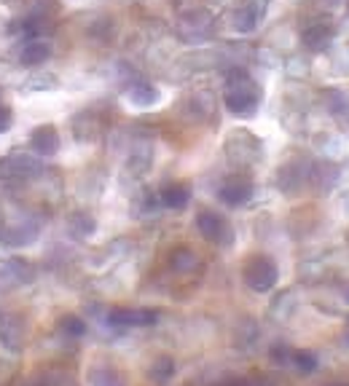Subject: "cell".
<instances>
[{"label":"cell","mask_w":349,"mask_h":386,"mask_svg":"<svg viewBox=\"0 0 349 386\" xmlns=\"http://www.w3.org/2000/svg\"><path fill=\"white\" fill-rule=\"evenodd\" d=\"M244 282L253 287V290H271L274 282H277V266L268 260V258H253L247 266H244Z\"/></svg>","instance_id":"2"},{"label":"cell","mask_w":349,"mask_h":386,"mask_svg":"<svg viewBox=\"0 0 349 386\" xmlns=\"http://www.w3.org/2000/svg\"><path fill=\"white\" fill-rule=\"evenodd\" d=\"M54 83H57V78H49V76H40V78H32V80H27V89L32 86V89H52Z\"/></svg>","instance_id":"11"},{"label":"cell","mask_w":349,"mask_h":386,"mask_svg":"<svg viewBox=\"0 0 349 386\" xmlns=\"http://www.w3.org/2000/svg\"><path fill=\"white\" fill-rule=\"evenodd\" d=\"M304 46L312 49V52H325L333 40V27L331 25H312L304 30Z\"/></svg>","instance_id":"4"},{"label":"cell","mask_w":349,"mask_h":386,"mask_svg":"<svg viewBox=\"0 0 349 386\" xmlns=\"http://www.w3.org/2000/svg\"><path fill=\"white\" fill-rule=\"evenodd\" d=\"M250 196V186L244 180H231L226 186L220 188V199L226 204H242V201Z\"/></svg>","instance_id":"8"},{"label":"cell","mask_w":349,"mask_h":386,"mask_svg":"<svg viewBox=\"0 0 349 386\" xmlns=\"http://www.w3.org/2000/svg\"><path fill=\"white\" fill-rule=\"evenodd\" d=\"M30 147L40 153V156H49V153H57V147H59V134L54 126H38L32 137H30Z\"/></svg>","instance_id":"3"},{"label":"cell","mask_w":349,"mask_h":386,"mask_svg":"<svg viewBox=\"0 0 349 386\" xmlns=\"http://www.w3.org/2000/svg\"><path fill=\"white\" fill-rule=\"evenodd\" d=\"M11 107L0 105V132H8V126H11Z\"/></svg>","instance_id":"12"},{"label":"cell","mask_w":349,"mask_h":386,"mask_svg":"<svg viewBox=\"0 0 349 386\" xmlns=\"http://www.w3.org/2000/svg\"><path fill=\"white\" fill-rule=\"evenodd\" d=\"M124 99L134 107H150L159 102V89L156 86H150V83H134L126 89L124 94Z\"/></svg>","instance_id":"5"},{"label":"cell","mask_w":349,"mask_h":386,"mask_svg":"<svg viewBox=\"0 0 349 386\" xmlns=\"http://www.w3.org/2000/svg\"><path fill=\"white\" fill-rule=\"evenodd\" d=\"M65 330H70V333H83V322H81L78 317H67Z\"/></svg>","instance_id":"13"},{"label":"cell","mask_w":349,"mask_h":386,"mask_svg":"<svg viewBox=\"0 0 349 386\" xmlns=\"http://www.w3.org/2000/svg\"><path fill=\"white\" fill-rule=\"evenodd\" d=\"M261 102V92L244 73H231L226 89V107L234 116H250Z\"/></svg>","instance_id":"1"},{"label":"cell","mask_w":349,"mask_h":386,"mask_svg":"<svg viewBox=\"0 0 349 386\" xmlns=\"http://www.w3.org/2000/svg\"><path fill=\"white\" fill-rule=\"evenodd\" d=\"M49 56H52V46H49V43H43V40H30L25 49H22V54H19L22 65H27V67L43 65Z\"/></svg>","instance_id":"6"},{"label":"cell","mask_w":349,"mask_h":386,"mask_svg":"<svg viewBox=\"0 0 349 386\" xmlns=\"http://www.w3.org/2000/svg\"><path fill=\"white\" fill-rule=\"evenodd\" d=\"M196 226H199L201 236H207V239H213V241H218L220 239V234H223V220H220L215 212H201L199 220H196Z\"/></svg>","instance_id":"7"},{"label":"cell","mask_w":349,"mask_h":386,"mask_svg":"<svg viewBox=\"0 0 349 386\" xmlns=\"http://www.w3.org/2000/svg\"><path fill=\"white\" fill-rule=\"evenodd\" d=\"M234 22H237V30H239V32H250V30H255L258 16L253 13V8H244V11H239L234 16Z\"/></svg>","instance_id":"10"},{"label":"cell","mask_w":349,"mask_h":386,"mask_svg":"<svg viewBox=\"0 0 349 386\" xmlns=\"http://www.w3.org/2000/svg\"><path fill=\"white\" fill-rule=\"evenodd\" d=\"M188 196H191V191H188L186 186H170V188H164L161 201H164L167 207H172V210H180V207L188 204Z\"/></svg>","instance_id":"9"},{"label":"cell","mask_w":349,"mask_h":386,"mask_svg":"<svg viewBox=\"0 0 349 386\" xmlns=\"http://www.w3.org/2000/svg\"><path fill=\"white\" fill-rule=\"evenodd\" d=\"M347 298H349V293H347Z\"/></svg>","instance_id":"14"}]
</instances>
